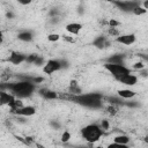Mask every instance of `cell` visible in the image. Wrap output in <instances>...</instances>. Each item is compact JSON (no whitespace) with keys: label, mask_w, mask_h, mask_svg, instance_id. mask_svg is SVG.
Masks as SVG:
<instances>
[{"label":"cell","mask_w":148,"mask_h":148,"mask_svg":"<svg viewBox=\"0 0 148 148\" xmlns=\"http://www.w3.org/2000/svg\"><path fill=\"white\" fill-rule=\"evenodd\" d=\"M0 88L1 90H5V89L10 90L12 95L21 99V98L31 96L36 89V86L29 80H23L14 83H0Z\"/></svg>","instance_id":"6da1fadb"},{"label":"cell","mask_w":148,"mask_h":148,"mask_svg":"<svg viewBox=\"0 0 148 148\" xmlns=\"http://www.w3.org/2000/svg\"><path fill=\"white\" fill-rule=\"evenodd\" d=\"M72 102H75L77 104H81L87 108L97 109L102 105V95L98 92H88V94H80V95H71Z\"/></svg>","instance_id":"7a4b0ae2"},{"label":"cell","mask_w":148,"mask_h":148,"mask_svg":"<svg viewBox=\"0 0 148 148\" xmlns=\"http://www.w3.org/2000/svg\"><path fill=\"white\" fill-rule=\"evenodd\" d=\"M81 134H82V138L89 142V143H95L97 142L101 136L103 135V131L101 130V127L96 124H90V125H87L82 128L81 131Z\"/></svg>","instance_id":"3957f363"},{"label":"cell","mask_w":148,"mask_h":148,"mask_svg":"<svg viewBox=\"0 0 148 148\" xmlns=\"http://www.w3.org/2000/svg\"><path fill=\"white\" fill-rule=\"evenodd\" d=\"M104 68L109 73H111L114 79H118V77H121L124 75L131 74V69L128 67H126L125 65H114V64L105 62L104 64Z\"/></svg>","instance_id":"277c9868"},{"label":"cell","mask_w":148,"mask_h":148,"mask_svg":"<svg viewBox=\"0 0 148 148\" xmlns=\"http://www.w3.org/2000/svg\"><path fill=\"white\" fill-rule=\"evenodd\" d=\"M62 67V62L60 60H57V59H50L46 61V64H44V67H43V72L47 75H51L53 74L54 72H58L59 69H61Z\"/></svg>","instance_id":"5b68a950"},{"label":"cell","mask_w":148,"mask_h":148,"mask_svg":"<svg viewBox=\"0 0 148 148\" xmlns=\"http://www.w3.org/2000/svg\"><path fill=\"white\" fill-rule=\"evenodd\" d=\"M136 40V37L134 34H125V35H119L118 37H116V42L119 43V44H123V45H132L134 44Z\"/></svg>","instance_id":"8992f818"},{"label":"cell","mask_w":148,"mask_h":148,"mask_svg":"<svg viewBox=\"0 0 148 148\" xmlns=\"http://www.w3.org/2000/svg\"><path fill=\"white\" fill-rule=\"evenodd\" d=\"M113 3L116 6H118L123 12H132L135 7H138L140 5L136 1H116Z\"/></svg>","instance_id":"52a82bcc"},{"label":"cell","mask_w":148,"mask_h":148,"mask_svg":"<svg viewBox=\"0 0 148 148\" xmlns=\"http://www.w3.org/2000/svg\"><path fill=\"white\" fill-rule=\"evenodd\" d=\"M25 60H27V56H24L21 52H16V51H13L10 53V56L8 57V61L13 65H20V64L24 62Z\"/></svg>","instance_id":"ba28073f"},{"label":"cell","mask_w":148,"mask_h":148,"mask_svg":"<svg viewBox=\"0 0 148 148\" xmlns=\"http://www.w3.org/2000/svg\"><path fill=\"white\" fill-rule=\"evenodd\" d=\"M14 113L17 114V116H22V117H30V116H34L36 113V108L32 106V105L22 106L21 109L16 110Z\"/></svg>","instance_id":"9c48e42d"},{"label":"cell","mask_w":148,"mask_h":148,"mask_svg":"<svg viewBox=\"0 0 148 148\" xmlns=\"http://www.w3.org/2000/svg\"><path fill=\"white\" fill-rule=\"evenodd\" d=\"M116 80H117L118 82L125 84V86H134V84H136V82H138V77H136L135 75H133L132 73H131V74H127V75H124V76H121V77H118V79H116Z\"/></svg>","instance_id":"30bf717a"},{"label":"cell","mask_w":148,"mask_h":148,"mask_svg":"<svg viewBox=\"0 0 148 148\" xmlns=\"http://www.w3.org/2000/svg\"><path fill=\"white\" fill-rule=\"evenodd\" d=\"M14 99H15L14 95H12L10 92H7L5 90H0V106L9 105Z\"/></svg>","instance_id":"8fae6325"},{"label":"cell","mask_w":148,"mask_h":148,"mask_svg":"<svg viewBox=\"0 0 148 148\" xmlns=\"http://www.w3.org/2000/svg\"><path fill=\"white\" fill-rule=\"evenodd\" d=\"M82 29H83V25L81 23H77V22H72V23H68L66 25V31L72 34V35H79Z\"/></svg>","instance_id":"7c38bea8"},{"label":"cell","mask_w":148,"mask_h":148,"mask_svg":"<svg viewBox=\"0 0 148 148\" xmlns=\"http://www.w3.org/2000/svg\"><path fill=\"white\" fill-rule=\"evenodd\" d=\"M40 96H43L44 98H46V99H56V98H58L59 97V95L56 92V91H53V90H50V89H39V92H38Z\"/></svg>","instance_id":"4fadbf2b"},{"label":"cell","mask_w":148,"mask_h":148,"mask_svg":"<svg viewBox=\"0 0 148 148\" xmlns=\"http://www.w3.org/2000/svg\"><path fill=\"white\" fill-rule=\"evenodd\" d=\"M68 94L74 95V96L82 94V90H81V88L79 87V84H77L76 81H71L69 87H68Z\"/></svg>","instance_id":"5bb4252c"},{"label":"cell","mask_w":148,"mask_h":148,"mask_svg":"<svg viewBox=\"0 0 148 148\" xmlns=\"http://www.w3.org/2000/svg\"><path fill=\"white\" fill-rule=\"evenodd\" d=\"M136 95L135 91L131 90V89H120L118 90V96L124 98V99H128V98H133Z\"/></svg>","instance_id":"9a60e30c"},{"label":"cell","mask_w":148,"mask_h":148,"mask_svg":"<svg viewBox=\"0 0 148 148\" xmlns=\"http://www.w3.org/2000/svg\"><path fill=\"white\" fill-rule=\"evenodd\" d=\"M109 64H114V65H124V56L123 54H114L111 56L108 59Z\"/></svg>","instance_id":"2e32d148"},{"label":"cell","mask_w":148,"mask_h":148,"mask_svg":"<svg viewBox=\"0 0 148 148\" xmlns=\"http://www.w3.org/2000/svg\"><path fill=\"white\" fill-rule=\"evenodd\" d=\"M94 45H95L96 47H98V49H104L105 46L109 45V42L106 40L105 37L101 36V37H97V38L94 40Z\"/></svg>","instance_id":"e0dca14e"},{"label":"cell","mask_w":148,"mask_h":148,"mask_svg":"<svg viewBox=\"0 0 148 148\" xmlns=\"http://www.w3.org/2000/svg\"><path fill=\"white\" fill-rule=\"evenodd\" d=\"M17 38L20 40H22V42H31L34 36H32V34L30 31H22V32H20L17 35Z\"/></svg>","instance_id":"ac0fdd59"},{"label":"cell","mask_w":148,"mask_h":148,"mask_svg":"<svg viewBox=\"0 0 148 148\" xmlns=\"http://www.w3.org/2000/svg\"><path fill=\"white\" fill-rule=\"evenodd\" d=\"M8 106H9V109L12 110V112L14 113L16 110H18V109H21V108L23 106V102H22L20 98H15Z\"/></svg>","instance_id":"d6986e66"},{"label":"cell","mask_w":148,"mask_h":148,"mask_svg":"<svg viewBox=\"0 0 148 148\" xmlns=\"http://www.w3.org/2000/svg\"><path fill=\"white\" fill-rule=\"evenodd\" d=\"M113 142L119 143V145H128L130 138L127 135H117L113 138Z\"/></svg>","instance_id":"ffe728a7"},{"label":"cell","mask_w":148,"mask_h":148,"mask_svg":"<svg viewBox=\"0 0 148 148\" xmlns=\"http://www.w3.org/2000/svg\"><path fill=\"white\" fill-rule=\"evenodd\" d=\"M132 13H133L134 15H142V14H146V13H147V10H146V9H143V8L139 5L138 7H135V8L132 10Z\"/></svg>","instance_id":"44dd1931"},{"label":"cell","mask_w":148,"mask_h":148,"mask_svg":"<svg viewBox=\"0 0 148 148\" xmlns=\"http://www.w3.org/2000/svg\"><path fill=\"white\" fill-rule=\"evenodd\" d=\"M46 38H47L49 42H57V40L60 39V35L59 34H50Z\"/></svg>","instance_id":"7402d4cb"},{"label":"cell","mask_w":148,"mask_h":148,"mask_svg":"<svg viewBox=\"0 0 148 148\" xmlns=\"http://www.w3.org/2000/svg\"><path fill=\"white\" fill-rule=\"evenodd\" d=\"M106 111H108V113H109V114L114 116V114L118 112V108H117V106H114V105H110V106H108V108H106Z\"/></svg>","instance_id":"603a6c76"},{"label":"cell","mask_w":148,"mask_h":148,"mask_svg":"<svg viewBox=\"0 0 148 148\" xmlns=\"http://www.w3.org/2000/svg\"><path fill=\"white\" fill-rule=\"evenodd\" d=\"M106 148H128V146H127V145H119V143L112 142V143H110Z\"/></svg>","instance_id":"cb8c5ba5"},{"label":"cell","mask_w":148,"mask_h":148,"mask_svg":"<svg viewBox=\"0 0 148 148\" xmlns=\"http://www.w3.org/2000/svg\"><path fill=\"white\" fill-rule=\"evenodd\" d=\"M69 139H71V133L69 132H64L62 133V135H61V141L62 142H68L69 141Z\"/></svg>","instance_id":"d4e9b609"},{"label":"cell","mask_w":148,"mask_h":148,"mask_svg":"<svg viewBox=\"0 0 148 148\" xmlns=\"http://www.w3.org/2000/svg\"><path fill=\"white\" fill-rule=\"evenodd\" d=\"M37 57H38V54H30V56L27 57V60H25V61L29 62V64H34V62L36 61Z\"/></svg>","instance_id":"484cf974"},{"label":"cell","mask_w":148,"mask_h":148,"mask_svg":"<svg viewBox=\"0 0 148 148\" xmlns=\"http://www.w3.org/2000/svg\"><path fill=\"white\" fill-rule=\"evenodd\" d=\"M133 68H135V69H145L146 68V65L142 61H139V62H135L133 65Z\"/></svg>","instance_id":"4316f807"},{"label":"cell","mask_w":148,"mask_h":148,"mask_svg":"<svg viewBox=\"0 0 148 148\" xmlns=\"http://www.w3.org/2000/svg\"><path fill=\"white\" fill-rule=\"evenodd\" d=\"M99 127H101V130H102L103 132H104V131H108L109 127H110V126H109V121H108V120H102V124H101Z\"/></svg>","instance_id":"83f0119b"},{"label":"cell","mask_w":148,"mask_h":148,"mask_svg":"<svg viewBox=\"0 0 148 148\" xmlns=\"http://www.w3.org/2000/svg\"><path fill=\"white\" fill-rule=\"evenodd\" d=\"M109 34H110L111 36H114V37H118V36H119V32H118V30H117L116 28H110V29H109Z\"/></svg>","instance_id":"f1b7e54d"},{"label":"cell","mask_w":148,"mask_h":148,"mask_svg":"<svg viewBox=\"0 0 148 148\" xmlns=\"http://www.w3.org/2000/svg\"><path fill=\"white\" fill-rule=\"evenodd\" d=\"M43 62H44V59H43V57H40V56H38L37 57V59H36V61L34 62L36 66H40V65H43Z\"/></svg>","instance_id":"f546056e"},{"label":"cell","mask_w":148,"mask_h":148,"mask_svg":"<svg viewBox=\"0 0 148 148\" xmlns=\"http://www.w3.org/2000/svg\"><path fill=\"white\" fill-rule=\"evenodd\" d=\"M109 25H110V28H116L117 25H119V22H117L114 20H110L109 21Z\"/></svg>","instance_id":"4dcf8cb0"},{"label":"cell","mask_w":148,"mask_h":148,"mask_svg":"<svg viewBox=\"0 0 148 148\" xmlns=\"http://www.w3.org/2000/svg\"><path fill=\"white\" fill-rule=\"evenodd\" d=\"M62 38L65 39V40H67V42H74V38H71V36H68V35H66V36H62Z\"/></svg>","instance_id":"1f68e13d"},{"label":"cell","mask_w":148,"mask_h":148,"mask_svg":"<svg viewBox=\"0 0 148 148\" xmlns=\"http://www.w3.org/2000/svg\"><path fill=\"white\" fill-rule=\"evenodd\" d=\"M51 125H52L53 127H56V128H60V124H58V123H54V121H52V123H51Z\"/></svg>","instance_id":"d6a6232c"},{"label":"cell","mask_w":148,"mask_h":148,"mask_svg":"<svg viewBox=\"0 0 148 148\" xmlns=\"http://www.w3.org/2000/svg\"><path fill=\"white\" fill-rule=\"evenodd\" d=\"M2 39H3V34H2V31L0 30V43L2 42Z\"/></svg>","instance_id":"836d02e7"},{"label":"cell","mask_w":148,"mask_h":148,"mask_svg":"<svg viewBox=\"0 0 148 148\" xmlns=\"http://www.w3.org/2000/svg\"><path fill=\"white\" fill-rule=\"evenodd\" d=\"M20 3H22V5H28V3H30V1H20Z\"/></svg>","instance_id":"e575fe53"},{"label":"cell","mask_w":148,"mask_h":148,"mask_svg":"<svg viewBox=\"0 0 148 148\" xmlns=\"http://www.w3.org/2000/svg\"><path fill=\"white\" fill-rule=\"evenodd\" d=\"M36 146H37V148H44L42 145H39V143H36Z\"/></svg>","instance_id":"d590c367"},{"label":"cell","mask_w":148,"mask_h":148,"mask_svg":"<svg viewBox=\"0 0 148 148\" xmlns=\"http://www.w3.org/2000/svg\"><path fill=\"white\" fill-rule=\"evenodd\" d=\"M0 21H1V16H0Z\"/></svg>","instance_id":"8d00e7d4"}]
</instances>
